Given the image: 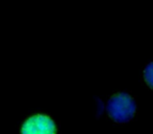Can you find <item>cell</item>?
Wrapping results in <instances>:
<instances>
[{"instance_id": "cell-1", "label": "cell", "mask_w": 153, "mask_h": 134, "mask_svg": "<svg viewBox=\"0 0 153 134\" xmlns=\"http://www.w3.org/2000/svg\"><path fill=\"white\" fill-rule=\"evenodd\" d=\"M136 105L133 97L125 92L114 94L107 104L109 116L116 122H127L134 116Z\"/></svg>"}, {"instance_id": "cell-2", "label": "cell", "mask_w": 153, "mask_h": 134, "mask_svg": "<svg viewBox=\"0 0 153 134\" xmlns=\"http://www.w3.org/2000/svg\"><path fill=\"white\" fill-rule=\"evenodd\" d=\"M21 134H57L56 124L49 116L36 114L24 122Z\"/></svg>"}, {"instance_id": "cell-3", "label": "cell", "mask_w": 153, "mask_h": 134, "mask_svg": "<svg viewBox=\"0 0 153 134\" xmlns=\"http://www.w3.org/2000/svg\"><path fill=\"white\" fill-rule=\"evenodd\" d=\"M144 78L146 83L148 84L149 87H152V64H149L148 66L146 67V69L144 71Z\"/></svg>"}]
</instances>
